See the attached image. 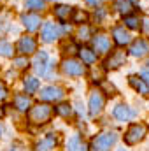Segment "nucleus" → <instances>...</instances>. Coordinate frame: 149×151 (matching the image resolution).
Wrapping results in <instances>:
<instances>
[{
    "label": "nucleus",
    "mask_w": 149,
    "mask_h": 151,
    "mask_svg": "<svg viewBox=\"0 0 149 151\" xmlns=\"http://www.w3.org/2000/svg\"><path fill=\"white\" fill-rule=\"evenodd\" d=\"M53 107L47 104V102H39V104H32V107L27 111V116H28V121L34 123V125H46L51 121L53 118Z\"/></svg>",
    "instance_id": "f257e3e1"
},
{
    "label": "nucleus",
    "mask_w": 149,
    "mask_h": 151,
    "mask_svg": "<svg viewBox=\"0 0 149 151\" xmlns=\"http://www.w3.org/2000/svg\"><path fill=\"white\" fill-rule=\"evenodd\" d=\"M116 142H117V134L114 130H105L93 137V141L88 146V151H111Z\"/></svg>",
    "instance_id": "f03ea898"
},
{
    "label": "nucleus",
    "mask_w": 149,
    "mask_h": 151,
    "mask_svg": "<svg viewBox=\"0 0 149 151\" xmlns=\"http://www.w3.org/2000/svg\"><path fill=\"white\" fill-rule=\"evenodd\" d=\"M148 130H149L148 125L142 123V121H139V123H132V125L128 127V130L125 132V135H123L125 144H128V146H135V144L142 142V141L146 139V135H148Z\"/></svg>",
    "instance_id": "7ed1b4c3"
},
{
    "label": "nucleus",
    "mask_w": 149,
    "mask_h": 151,
    "mask_svg": "<svg viewBox=\"0 0 149 151\" xmlns=\"http://www.w3.org/2000/svg\"><path fill=\"white\" fill-rule=\"evenodd\" d=\"M105 107V97L102 90H93L88 99V114L91 118H97Z\"/></svg>",
    "instance_id": "20e7f679"
},
{
    "label": "nucleus",
    "mask_w": 149,
    "mask_h": 151,
    "mask_svg": "<svg viewBox=\"0 0 149 151\" xmlns=\"http://www.w3.org/2000/svg\"><path fill=\"white\" fill-rule=\"evenodd\" d=\"M62 70L69 77H81V76L86 74V65L75 58H67L62 62Z\"/></svg>",
    "instance_id": "39448f33"
},
{
    "label": "nucleus",
    "mask_w": 149,
    "mask_h": 151,
    "mask_svg": "<svg viewBox=\"0 0 149 151\" xmlns=\"http://www.w3.org/2000/svg\"><path fill=\"white\" fill-rule=\"evenodd\" d=\"M40 100L42 102H60L63 97H65V90L62 88V86H54V84H51V86H46V88H42L40 90Z\"/></svg>",
    "instance_id": "423d86ee"
},
{
    "label": "nucleus",
    "mask_w": 149,
    "mask_h": 151,
    "mask_svg": "<svg viewBox=\"0 0 149 151\" xmlns=\"http://www.w3.org/2000/svg\"><path fill=\"white\" fill-rule=\"evenodd\" d=\"M62 37V28L56 25V23H44L42 25V30H40V39H42V42H46V44H51V42H54V40H58V39Z\"/></svg>",
    "instance_id": "0eeeda50"
},
{
    "label": "nucleus",
    "mask_w": 149,
    "mask_h": 151,
    "mask_svg": "<svg viewBox=\"0 0 149 151\" xmlns=\"http://www.w3.org/2000/svg\"><path fill=\"white\" fill-rule=\"evenodd\" d=\"M51 60H49V53L47 51H39L34 58V70L39 76H47V72L51 70Z\"/></svg>",
    "instance_id": "6e6552de"
},
{
    "label": "nucleus",
    "mask_w": 149,
    "mask_h": 151,
    "mask_svg": "<svg viewBox=\"0 0 149 151\" xmlns=\"http://www.w3.org/2000/svg\"><path fill=\"white\" fill-rule=\"evenodd\" d=\"M19 55H23V56H27V55H32V53H35L37 51V40L34 37H30V35H25V37H19L18 40V44H16V47H14Z\"/></svg>",
    "instance_id": "1a4fd4ad"
},
{
    "label": "nucleus",
    "mask_w": 149,
    "mask_h": 151,
    "mask_svg": "<svg viewBox=\"0 0 149 151\" xmlns=\"http://www.w3.org/2000/svg\"><path fill=\"white\" fill-rule=\"evenodd\" d=\"M112 116H114V119H117L121 123H126V121H130V119L135 118V111L130 106H126V104H117L112 109Z\"/></svg>",
    "instance_id": "9d476101"
},
{
    "label": "nucleus",
    "mask_w": 149,
    "mask_h": 151,
    "mask_svg": "<svg viewBox=\"0 0 149 151\" xmlns=\"http://www.w3.org/2000/svg\"><path fill=\"white\" fill-rule=\"evenodd\" d=\"M93 51L97 55H105L111 51V39L105 34H97L93 35Z\"/></svg>",
    "instance_id": "9b49d317"
},
{
    "label": "nucleus",
    "mask_w": 149,
    "mask_h": 151,
    "mask_svg": "<svg viewBox=\"0 0 149 151\" xmlns=\"http://www.w3.org/2000/svg\"><path fill=\"white\" fill-rule=\"evenodd\" d=\"M56 146H58V134H47L35 144L34 151H54Z\"/></svg>",
    "instance_id": "f8f14e48"
},
{
    "label": "nucleus",
    "mask_w": 149,
    "mask_h": 151,
    "mask_svg": "<svg viewBox=\"0 0 149 151\" xmlns=\"http://www.w3.org/2000/svg\"><path fill=\"white\" fill-rule=\"evenodd\" d=\"M128 53H130L132 56H135V58H144V56H148L149 55V42L146 39H137V40H133L132 46H130V49H128Z\"/></svg>",
    "instance_id": "ddd939ff"
},
{
    "label": "nucleus",
    "mask_w": 149,
    "mask_h": 151,
    "mask_svg": "<svg viewBox=\"0 0 149 151\" xmlns=\"http://www.w3.org/2000/svg\"><path fill=\"white\" fill-rule=\"evenodd\" d=\"M125 62H126V53L125 51H112L111 56L104 62V65H105L107 70H116L121 65H125Z\"/></svg>",
    "instance_id": "4468645a"
},
{
    "label": "nucleus",
    "mask_w": 149,
    "mask_h": 151,
    "mask_svg": "<svg viewBox=\"0 0 149 151\" xmlns=\"http://www.w3.org/2000/svg\"><path fill=\"white\" fill-rule=\"evenodd\" d=\"M112 37H114V42L117 46H128L132 42V35L130 32L125 28V25H117L112 28Z\"/></svg>",
    "instance_id": "2eb2a0df"
},
{
    "label": "nucleus",
    "mask_w": 149,
    "mask_h": 151,
    "mask_svg": "<svg viewBox=\"0 0 149 151\" xmlns=\"http://www.w3.org/2000/svg\"><path fill=\"white\" fill-rule=\"evenodd\" d=\"M12 104L19 113H27L32 107V95L28 93H16L12 97Z\"/></svg>",
    "instance_id": "dca6fc26"
},
{
    "label": "nucleus",
    "mask_w": 149,
    "mask_h": 151,
    "mask_svg": "<svg viewBox=\"0 0 149 151\" xmlns=\"http://www.w3.org/2000/svg\"><path fill=\"white\" fill-rule=\"evenodd\" d=\"M128 83H130V86H132L139 95H142V97H148L149 95V86L142 77H139V76H130V77H128Z\"/></svg>",
    "instance_id": "f3484780"
},
{
    "label": "nucleus",
    "mask_w": 149,
    "mask_h": 151,
    "mask_svg": "<svg viewBox=\"0 0 149 151\" xmlns=\"http://www.w3.org/2000/svg\"><path fill=\"white\" fill-rule=\"evenodd\" d=\"M21 23L28 32H35V30L40 28V16H37V14H23Z\"/></svg>",
    "instance_id": "a211bd4d"
},
{
    "label": "nucleus",
    "mask_w": 149,
    "mask_h": 151,
    "mask_svg": "<svg viewBox=\"0 0 149 151\" xmlns=\"http://www.w3.org/2000/svg\"><path fill=\"white\" fill-rule=\"evenodd\" d=\"M23 86H25V91L28 95H34L37 93L39 88H40V79L35 76H25L23 77Z\"/></svg>",
    "instance_id": "6ab92c4d"
},
{
    "label": "nucleus",
    "mask_w": 149,
    "mask_h": 151,
    "mask_svg": "<svg viewBox=\"0 0 149 151\" xmlns=\"http://www.w3.org/2000/svg\"><path fill=\"white\" fill-rule=\"evenodd\" d=\"M67 151H88V144L82 141L79 134H75L67 141Z\"/></svg>",
    "instance_id": "aec40b11"
},
{
    "label": "nucleus",
    "mask_w": 149,
    "mask_h": 151,
    "mask_svg": "<svg viewBox=\"0 0 149 151\" xmlns=\"http://www.w3.org/2000/svg\"><path fill=\"white\" fill-rule=\"evenodd\" d=\"M77 51H79V58H81V62H82L86 67L97 63V56H98V55H97L93 49H90V47H79Z\"/></svg>",
    "instance_id": "412c9836"
},
{
    "label": "nucleus",
    "mask_w": 149,
    "mask_h": 151,
    "mask_svg": "<svg viewBox=\"0 0 149 151\" xmlns=\"http://www.w3.org/2000/svg\"><path fill=\"white\" fill-rule=\"evenodd\" d=\"M72 7L70 5H56L54 7V18L58 19V21H67L69 18H70V14H72Z\"/></svg>",
    "instance_id": "4be33fe9"
},
{
    "label": "nucleus",
    "mask_w": 149,
    "mask_h": 151,
    "mask_svg": "<svg viewBox=\"0 0 149 151\" xmlns=\"http://www.w3.org/2000/svg\"><path fill=\"white\" fill-rule=\"evenodd\" d=\"M0 56H4V58H12L14 56V46L5 39H0Z\"/></svg>",
    "instance_id": "5701e85b"
},
{
    "label": "nucleus",
    "mask_w": 149,
    "mask_h": 151,
    "mask_svg": "<svg viewBox=\"0 0 149 151\" xmlns=\"http://www.w3.org/2000/svg\"><path fill=\"white\" fill-rule=\"evenodd\" d=\"M53 111L62 118H69V116H72V106L69 102H60L56 107H53Z\"/></svg>",
    "instance_id": "b1692460"
},
{
    "label": "nucleus",
    "mask_w": 149,
    "mask_h": 151,
    "mask_svg": "<svg viewBox=\"0 0 149 151\" xmlns=\"http://www.w3.org/2000/svg\"><path fill=\"white\" fill-rule=\"evenodd\" d=\"M114 9L121 14H128L132 11V2L130 0H116L114 2Z\"/></svg>",
    "instance_id": "393cba45"
},
{
    "label": "nucleus",
    "mask_w": 149,
    "mask_h": 151,
    "mask_svg": "<svg viewBox=\"0 0 149 151\" xmlns=\"http://www.w3.org/2000/svg\"><path fill=\"white\" fill-rule=\"evenodd\" d=\"M125 27L130 28V30H137V28H140V21H139L137 16L126 14V16H125Z\"/></svg>",
    "instance_id": "a878e982"
},
{
    "label": "nucleus",
    "mask_w": 149,
    "mask_h": 151,
    "mask_svg": "<svg viewBox=\"0 0 149 151\" xmlns=\"http://www.w3.org/2000/svg\"><path fill=\"white\" fill-rule=\"evenodd\" d=\"M25 7L28 11H42L46 7V0H25Z\"/></svg>",
    "instance_id": "bb28decb"
},
{
    "label": "nucleus",
    "mask_w": 149,
    "mask_h": 151,
    "mask_svg": "<svg viewBox=\"0 0 149 151\" xmlns=\"http://www.w3.org/2000/svg\"><path fill=\"white\" fill-rule=\"evenodd\" d=\"M72 12H74V18H72L74 23H86V19H88V14H86V12L79 11V9H75Z\"/></svg>",
    "instance_id": "cd10ccee"
},
{
    "label": "nucleus",
    "mask_w": 149,
    "mask_h": 151,
    "mask_svg": "<svg viewBox=\"0 0 149 151\" xmlns=\"http://www.w3.org/2000/svg\"><path fill=\"white\" fill-rule=\"evenodd\" d=\"M14 67L16 69H25V67H28V58L27 56H19V58H14Z\"/></svg>",
    "instance_id": "c85d7f7f"
},
{
    "label": "nucleus",
    "mask_w": 149,
    "mask_h": 151,
    "mask_svg": "<svg viewBox=\"0 0 149 151\" xmlns=\"http://www.w3.org/2000/svg\"><path fill=\"white\" fill-rule=\"evenodd\" d=\"M90 35H91V30H90V27H81L79 28V37L82 39V40H86V39H90Z\"/></svg>",
    "instance_id": "c756f323"
},
{
    "label": "nucleus",
    "mask_w": 149,
    "mask_h": 151,
    "mask_svg": "<svg viewBox=\"0 0 149 151\" xmlns=\"http://www.w3.org/2000/svg\"><path fill=\"white\" fill-rule=\"evenodd\" d=\"M7 95H9V91H7V88H5V84L0 81V102H4L5 99H7Z\"/></svg>",
    "instance_id": "7c9ffc66"
},
{
    "label": "nucleus",
    "mask_w": 149,
    "mask_h": 151,
    "mask_svg": "<svg viewBox=\"0 0 149 151\" xmlns=\"http://www.w3.org/2000/svg\"><path fill=\"white\" fill-rule=\"evenodd\" d=\"M104 18H105V9H102V7H100V9H97V12H95V19H97V23H98V21H102Z\"/></svg>",
    "instance_id": "2f4dec72"
},
{
    "label": "nucleus",
    "mask_w": 149,
    "mask_h": 151,
    "mask_svg": "<svg viewBox=\"0 0 149 151\" xmlns=\"http://www.w3.org/2000/svg\"><path fill=\"white\" fill-rule=\"evenodd\" d=\"M140 77L148 83V86H149V69H144V70H142V74H140Z\"/></svg>",
    "instance_id": "473e14b6"
},
{
    "label": "nucleus",
    "mask_w": 149,
    "mask_h": 151,
    "mask_svg": "<svg viewBox=\"0 0 149 151\" xmlns=\"http://www.w3.org/2000/svg\"><path fill=\"white\" fill-rule=\"evenodd\" d=\"M104 0H86V4L88 5H93V7H97V5H100Z\"/></svg>",
    "instance_id": "72a5a7b5"
},
{
    "label": "nucleus",
    "mask_w": 149,
    "mask_h": 151,
    "mask_svg": "<svg viewBox=\"0 0 149 151\" xmlns=\"http://www.w3.org/2000/svg\"><path fill=\"white\" fill-rule=\"evenodd\" d=\"M7 151H23V146H21V144H12Z\"/></svg>",
    "instance_id": "f704fd0d"
},
{
    "label": "nucleus",
    "mask_w": 149,
    "mask_h": 151,
    "mask_svg": "<svg viewBox=\"0 0 149 151\" xmlns=\"http://www.w3.org/2000/svg\"><path fill=\"white\" fill-rule=\"evenodd\" d=\"M142 28H144V30H149V18H146V19H144V25H142Z\"/></svg>",
    "instance_id": "c9c22d12"
},
{
    "label": "nucleus",
    "mask_w": 149,
    "mask_h": 151,
    "mask_svg": "<svg viewBox=\"0 0 149 151\" xmlns=\"http://www.w3.org/2000/svg\"><path fill=\"white\" fill-rule=\"evenodd\" d=\"M2 135H4V125L0 123V141H2Z\"/></svg>",
    "instance_id": "e433bc0d"
},
{
    "label": "nucleus",
    "mask_w": 149,
    "mask_h": 151,
    "mask_svg": "<svg viewBox=\"0 0 149 151\" xmlns=\"http://www.w3.org/2000/svg\"><path fill=\"white\" fill-rule=\"evenodd\" d=\"M2 116H4V109H2V107H0V118H2Z\"/></svg>",
    "instance_id": "4c0bfd02"
},
{
    "label": "nucleus",
    "mask_w": 149,
    "mask_h": 151,
    "mask_svg": "<svg viewBox=\"0 0 149 151\" xmlns=\"http://www.w3.org/2000/svg\"><path fill=\"white\" fill-rule=\"evenodd\" d=\"M119 151H125V150H119Z\"/></svg>",
    "instance_id": "58836bf2"
},
{
    "label": "nucleus",
    "mask_w": 149,
    "mask_h": 151,
    "mask_svg": "<svg viewBox=\"0 0 149 151\" xmlns=\"http://www.w3.org/2000/svg\"><path fill=\"white\" fill-rule=\"evenodd\" d=\"M56 2H58V0H56Z\"/></svg>",
    "instance_id": "ea45409f"
}]
</instances>
